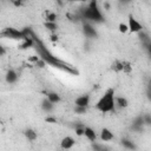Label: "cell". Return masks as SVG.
Returning a JSON list of instances; mask_svg holds the SVG:
<instances>
[{
  "instance_id": "obj_1",
  "label": "cell",
  "mask_w": 151,
  "mask_h": 151,
  "mask_svg": "<svg viewBox=\"0 0 151 151\" xmlns=\"http://www.w3.org/2000/svg\"><path fill=\"white\" fill-rule=\"evenodd\" d=\"M94 109L101 113H111L116 111V93L113 88H107L97 100Z\"/></svg>"
},
{
  "instance_id": "obj_2",
  "label": "cell",
  "mask_w": 151,
  "mask_h": 151,
  "mask_svg": "<svg viewBox=\"0 0 151 151\" xmlns=\"http://www.w3.org/2000/svg\"><path fill=\"white\" fill-rule=\"evenodd\" d=\"M81 15L87 22H91V24L92 22L98 24V22L104 21V18H103V14H101V11L98 6L97 0H91L88 6L83 9Z\"/></svg>"
},
{
  "instance_id": "obj_3",
  "label": "cell",
  "mask_w": 151,
  "mask_h": 151,
  "mask_svg": "<svg viewBox=\"0 0 151 151\" xmlns=\"http://www.w3.org/2000/svg\"><path fill=\"white\" fill-rule=\"evenodd\" d=\"M127 25H129V32H130V33H139V32L143 31V25H142V22H140L136 17H133L132 14L129 15Z\"/></svg>"
},
{
  "instance_id": "obj_4",
  "label": "cell",
  "mask_w": 151,
  "mask_h": 151,
  "mask_svg": "<svg viewBox=\"0 0 151 151\" xmlns=\"http://www.w3.org/2000/svg\"><path fill=\"white\" fill-rule=\"evenodd\" d=\"M2 35L9 38V39H19V40H22L25 37H27L25 34V32L22 31H19V29H15L13 27H7L5 28V31L2 32Z\"/></svg>"
},
{
  "instance_id": "obj_5",
  "label": "cell",
  "mask_w": 151,
  "mask_h": 151,
  "mask_svg": "<svg viewBox=\"0 0 151 151\" xmlns=\"http://www.w3.org/2000/svg\"><path fill=\"white\" fill-rule=\"evenodd\" d=\"M83 33L86 38H90V39H96L98 38V32L97 29L94 28V26L91 24V22H85L84 26H83Z\"/></svg>"
},
{
  "instance_id": "obj_6",
  "label": "cell",
  "mask_w": 151,
  "mask_h": 151,
  "mask_svg": "<svg viewBox=\"0 0 151 151\" xmlns=\"http://www.w3.org/2000/svg\"><path fill=\"white\" fill-rule=\"evenodd\" d=\"M91 101V96L88 93L80 94L74 99V105L76 106H83V107H88Z\"/></svg>"
},
{
  "instance_id": "obj_7",
  "label": "cell",
  "mask_w": 151,
  "mask_h": 151,
  "mask_svg": "<svg viewBox=\"0 0 151 151\" xmlns=\"http://www.w3.org/2000/svg\"><path fill=\"white\" fill-rule=\"evenodd\" d=\"M76 145V139L72 136H65L60 140V147L64 150H70Z\"/></svg>"
},
{
  "instance_id": "obj_8",
  "label": "cell",
  "mask_w": 151,
  "mask_h": 151,
  "mask_svg": "<svg viewBox=\"0 0 151 151\" xmlns=\"http://www.w3.org/2000/svg\"><path fill=\"white\" fill-rule=\"evenodd\" d=\"M99 138L101 142H111L114 138V134L109 127H103L99 132Z\"/></svg>"
},
{
  "instance_id": "obj_9",
  "label": "cell",
  "mask_w": 151,
  "mask_h": 151,
  "mask_svg": "<svg viewBox=\"0 0 151 151\" xmlns=\"http://www.w3.org/2000/svg\"><path fill=\"white\" fill-rule=\"evenodd\" d=\"M84 136H85V138H86L87 140H90L91 143H94V142L97 140V138H98V134H97V132L94 131V129H92V127H90V126H85V127H84Z\"/></svg>"
},
{
  "instance_id": "obj_10",
  "label": "cell",
  "mask_w": 151,
  "mask_h": 151,
  "mask_svg": "<svg viewBox=\"0 0 151 151\" xmlns=\"http://www.w3.org/2000/svg\"><path fill=\"white\" fill-rule=\"evenodd\" d=\"M18 78H19V76H18V73H17L15 70H12V68H11V70H8V71L6 72V76H5L6 83H8V84H14V83H17Z\"/></svg>"
},
{
  "instance_id": "obj_11",
  "label": "cell",
  "mask_w": 151,
  "mask_h": 151,
  "mask_svg": "<svg viewBox=\"0 0 151 151\" xmlns=\"http://www.w3.org/2000/svg\"><path fill=\"white\" fill-rule=\"evenodd\" d=\"M144 125H145V123H144V117H143V116H138V117L133 120V123H132V130H134V131H137V132H140V131H143Z\"/></svg>"
},
{
  "instance_id": "obj_12",
  "label": "cell",
  "mask_w": 151,
  "mask_h": 151,
  "mask_svg": "<svg viewBox=\"0 0 151 151\" xmlns=\"http://www.w3.org/2000/svg\"><path fill=\"white\" fill-rule=\"evenodd\" d=\"M129 106V100L124 96H116V107L118 109H126Z\"/></svg>"
},
{
  "instance_id": "obj_13",
  "label": "cell",
  "mask_w": 151,
  "mask_h": 151,
  "mask_svg": "<svg viewBox=\"0 0 151 151\" xmlns=\"http://www.w3.org/2000/svg\"><path fill=\"white\" fill-rule=\"evenodd\" d=\"M24 136H25V138H26L28 142H34V140H37V138H38V133H37L35 130H33V129H26V130L24 131Z\"/></svg>"
},
{
  "instance_id": "obj_14",
  "label": "cell",
  "mask_w": 151,
  "mask_h": 151,
  "mask_svg": "<svg viewBox=\"0 0 151 151\" xmlns=\"http://www.w3.org/2000/svg\"><path fill=\"white\" fill-rule=\"evenodd\" d=\"M41 109H42V111L50 113V112L53 111V109H54V104H53L51 100H48L47 98H45V99H42V101H41Z\"/></svg>"
},
{
  "instance_id": "obj_15",
  "label": "cell",
  "mask_w": 151,
  "mask_h": 151,
  "mask_svg": "<svg viewBox=\"0 0 151 151\" xmlns=\"http://www.w3.org/2000/svg\"><path fill=\"white\" fill-rule=\"evenodd\" d=\"M46 98H47L48 100H51L53 104H58V103H60V100H61L60 96H59L57 92H54V91H48V92L46 93Z\"/></svg>"
},
{
  "instance_id": "obj_16",
  "label": "cell",
  "mask_w": 151,
  "mask_h": 151,
  "mask_svg": "<svg viewBox=\"0 0 151 151\" xmlns=\"http://www.w3.org/2000/svg\"><path fill=\"white\" fill-rule=\"evenodd\" d=\"M58 15L52 12V11H46L45 12V21H50V22H57Z\"/></svg>"
},
{
  "instance_id": "obj_17",
  "label": "cell",
  "mask_w": 151,
  "mask_h": 151,
  "mask_svg": "<svg viewBox=\"0 0 151 151\" xmlns=\"http://www.w3.org/2000/svg\"><path fill=\"white\" fill-rule=\"evenodd\" d=\"M44 26L47 31H50L51 33H55L57 29H58V24L57 22H50V21H45L44 22Z\"/></svg>"
},
{
  "instance_id": "obj_18",
  "label": "cell",
  "mask_w": 151,
  "mask_h": 151,
  "mask_svg": "<svg viewBox=\"0 0 151 151\" xmlns=\"http://www.w3.org/2000/svg\"><path fill=\"white\" fill-rule=\"evenodd\" d=\"M111 68L114 71V72H123V60H114L112 64H111Z\"/></svg>"
},
{
  "instance_id": "obj_19",
  "label": "cell",
  "mask_w": 151,
  "mask_h": 151,
  "mask_svg": "<svg viewBox=\"0 0 151 151\" xmlns=\"http://www.w3.org/2000/svg\"><path fill=\"white\" fill-rule=\"evenodd\" d=\"M122 145H123L125 149H130V150L137 149V146L134 145V143H133L132 140H130V139H126V138L122 139Z\"/></svg>"
},
{
  "instance_id": "obj_20",
  "label": "cell",
  "mask_w": 151,
  "mask_h": 151,
  "mask_svg": "<svg viewBox=\"0 0 151 151\" xmlns=\"http://www.w3.org/2000/svg\"><path fill=\"white\" fill-rule=\"evenodd\" d=\"M132 72V64L130 61L123 60V73H131Z\"/></svg>"
},
{
  "instance_id": "obj_21",
  "label": "cell",
  "mask_w": 151,
  "mask_h": 151,
  "mask_svg": "<svg viewBox=\"0 0 151 151\" xmlns=\"http://www.w3.org/2000/svg\"><path fill=\"white\" fill-rule=\"evenodd\" d=\"M118 31H119L120 33H123V34L127 33V32H129V25H127V22H119V25H118Z\"/></svg>"
},
{
  "instance_id": "obj_22",
  "label": "cell",
  "mask_w": 151,
  "mask_h": 151,
  "mask_svg": "<svg viewBox=\"0 0 151 151\" xmlns=\"http://www.w3.org/2000/svg\"><path fill=\"white\" fill-rule=\"evenodd\" d=\"M87 111V107H83V106H74V112L77 114H85Z\"/></svg>"
},
{
  "instance_id": "obj_23",
  "label": "cell",
  "mask_w": 151,
  "mask_h": 151,
  "mask_svg": "<svg viewBox=\"0 0 151 151\" xmlns=\"http://www.w3.org/2000/svg\"><path fill=\"white\" fill-rule=\"evenodd\" d=\"M84 127L85 126H78V127H76V134L77 136H84Z\"/></svg>"
},
{
  "instance_id": "obj_24",
  "label": "cell",
  "mask_w": 151,
  "mask_h": 151,
  "mask_svg": "<svg viewBox=\"0 0 151 151\" xmlns=\"http://www.w3.org/2000/svg\"><path fill=\"white\" fill-rule=\"evenodd\" d=\"M145 125H151V114H143Z\"/></svg>"
},
{
  "instance_id": "obj_25",
  "label": "cell",
  "mask_w": 151,
  "mask_h": 151,
  "mask_svg": "<svg viewBox=\"0 0 151 151\" xmlns=\"http://www.w3.org/2000/svg\"><path fill=\"white\" fill-rule=\"evenodd\" d=\"M146 51H147V53H149V55H150V58H151V41H149V42L146 44Z\"/></svg>"
},
{
  "instance_id": "obj_26",
  "label": "cell",
  "mask_w": 151,
  "mask_h": 151,
  "mask_svg": "<svg viewBox=\"0 0 151 151\" xmlns=\"http://www.w3.org/2000/svg\"><path fill=\"white\" fill-rule=\"evenodd\" d=\"M147 98L151 101V85H149V88H147Z\"/></svg>"
},
{
  "instance_id": "obj_27",
  "label": "cell",
  "mask_w": 151,
  "mask_h": 151,
  "mask_svg": "<svg viewBox=\"0 0 151 151\" xmlns=\"http://www.w3.org/2000/svg\"><path fill=\"white\" fill-rule=\"evenodd\" d=\"M51 40H53V41H57V40H58V35H55L54 33H52V34H51Z\"/></svg>"
},
{
  "instance_id": "obj_28",
  "label": "cell",
  "mask_w": 151,
  "mask_h": 151,
  "mask_svg": "<svg viewBox=\"0 0 151 151\" xmlns=\"http://www.w3.org/2000/svg\"><path fill=\"white\" fill-rule=\"evenodd\" d=\"M67 1H70V2H80L81 0H67Z\"/></svg>"
},
{
  "instance_id": "obj_29",
  "label": "cell",
  "mask_w": 151,
  "mask_h": 151,
  "mask_svg": "<svg viewBox=\"0 0 151 151\" xmlns=\"http://www.w3.org/2000/svg\"><path fill=\"white\" fill-rule=\"evenodd\" d=\"M122 1H123V2H130L131 0H122Z\"/></svg>"
},
{
  "instance_id": "obj_30",
  "label": "cell",
  "mask_w": 151,
  "mask_h": 151,
  "mask_svg": "<svg viewBox=\"0 0 151 151\" xmlns=\"http://www.w3.org/2000/svg\"><path fill=\"white\" fill-rule=\"evenodd\" d=\"M150 85H151V78H150Z\"/></svg>"
}]
</instances>
